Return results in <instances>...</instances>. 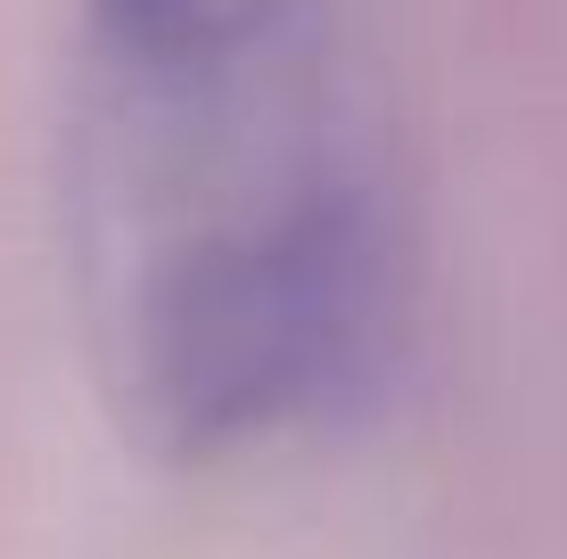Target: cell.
<instances>
[{
  "label": "cell",
  "mask_w": 567,
  "mask_h": 559,
  "mask_svg": "<svg viewBox=\"0 0 567 559\" xmlns=\"http://www.w3.org/2000/svg\"><path fill=\"white\" fill-rule=\"evenodd\" d=\"M66 263L91 362L156 453H239L379 395L395 215L329 0H83Z\"/></svg>",
  "instance_id": "6da1fadb"
}]
</instances>
